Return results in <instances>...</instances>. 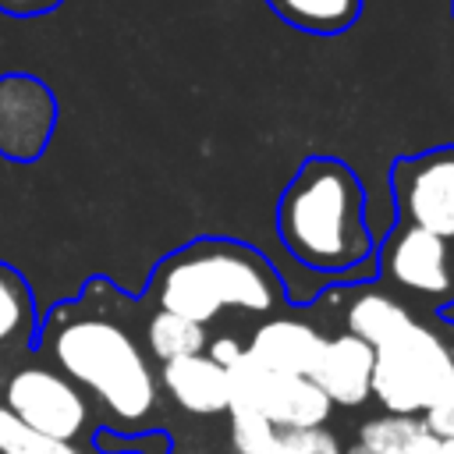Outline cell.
Returning <instances> with one entry per match:
<instances>
[{"label":"cell","mask_w":454,"mask_h":454,"mask_svg":"<svg viewBox=\"0 0 454 454\" xmlns=\"http://www.w3.org/2000/svg\"><path fill=\"white\" fill-rule=\"evenodd\" d=\"M440 440L429 433L422 415H372L358 426V436L340 454H436Z\"/></svg>","instance_id":"13"},{"label":"cell","mask_w":454,"mask_h":454,"mask_svg":"<svg viewBox=\"0 0 454 454\" xmlns=\"http://www.w3.org/2000/svg\"><path fill=\"white\" fill-rule=\"evenodd\" d=\"M160 309L195 323L216 319L223 309L273 312L280 305V280L262 252L238 241H195L167 255L153 273Z\"/></svg>","instance_id":"3"},{"label":"cell","mask_w":454,"mask_h":454,"mask_svg":"<svg viewBox=\"0 0 454 454\" xmlns=\"http://www.w3.org/2000/svg\"><path fill=\"white\" fill-rule=\"evenodd\" d=\"M4 404L32 429L53 440H78L89 429L85 394L50 365H21L4 383Z\"/></svg>","instance_id":"6"},{"label":"cell","mask_w":454,"mask_h":454,"mask_svg":"<svg viewBox=\"0 0 454 454\" xmlns=\"http://www.w3.org/2000/svg\"><path fill=\"white\" fill-rule=\"evenodd\" d=\"M394 206L404 223L454 238V145L404 156L390 167Z\"/></svg>","instance_id":"7"},{"label":"cell","mask_w":454,"mask_h":454,"mask_svg":"<svg viewBox=\"0 0 454 454\" xmlns=\"http://www.w3.org/2000/svg\"><path fill=\"white\" fill-rule=\"evenodd\" d=\"M96 447L103 454H124V450H138V454H167L170 450V440L163 433H142V436H131L124 440L121 433H96Z\"/></svg>","instance_id":"21"},{"label":"cell","mask_w":454,"mask_h":454,"mask_svg":"<svg viewBox=\"0 0 454 454\" xmlns=\"http://www.w3.org/2000/svg\"><path fill=\"white\" fill-rule=\"evenodd\" d=\"M46 348L78 390H89L106 415L117 422L114 429H138L156 408V372L142 355L138 340L110 316L74 312L64 316L60 309L46 323Z\"/></svg>","instance_id":"2"},{"label":"cell","mask_w":454,"mask_h":454,"mask_svg":"<svg viewBox=\"0 0 454 454\" xmlns=\"http://www.w3.org/2000/svg\"><path fill=\"white\" fill-rule=\"evenodd\" d=\"M447 394H454V383H450V390H447Z\"/></svg>","instance_id":"27"},{"label":"cell","mask_w":454,"mask_h":454,"mask_svg":"<svg viewBox=\"0 0 454 454\" xmlns=\"http://www.w3.org/2000/svg\"><path fill=\"white\" fill-rule=\"evenodd\" d=\"M53 89L25 71L0 74V156L11 163H35L57 131Z\"/></svg>","instance_id":"8"},{"label":"cell","mask_w":454,"mask_h":454,"mask_svg":"<svg viewBox=\"0 0 454 454\" xmlns=\"http://www.w3.org/2000/svg\"><path fill=\"white\" fill-rule=\"evenodd\" d=\"M156 383L188 415H220V411H227V397H231L227 369L216 365L206 351L163 362Z\"/></svg>","instance_id":"12"},{"label":"cell","mask_w":454,"mask_h":454,"mask_svg":"<svg viewBox=\"0 0 454 454\" xmlns=\"http://www.w3.org/2000/svg\"><path fill=\"white\" fill-rule=\"evenodd\" d=\"M0 454H85V450L71 440H53V436L25 426L0 401Z\"/></svg>","instance_id":"18"},{"label":"cell","mask_w":454,"mask_h":454,"mask_svg":"<svg viewBox=\"0 0 454 454\" xmlns=\"http://www.w3.org/2000/svg\"><path fill=\"white\" fill-rule=\"evenodd\" d=\"M277 234L280 245L316 273H351L365 259H376L362 181L333 156L305 160L287 181L277 202Z\"/></svg>","instance_id":"1"},{"label":"cell","mask_w":454,"mask_h":454,"mask_svg":"<svg viewBox=\"0 0 454 454\" xmlns=\"http://www.w3.org/2000/svg\"><path fill=\"white\" fill-rule=\"evenodd\" d=\"M422 422L436 440H454V394H443L440 401H433L422 411Z\"/></svg>","instance_id":"22"},{"label":"cell","mask_w":454,"mask_h":454,"mask_svg":"<svg viewBox=\"0 0 454 454\" xmlns=\"http://www.w3.org/2000/svg\"><path fill=\"white\" fill-rule=\"evenodd\" d=\"M227 411L245 408L262 415L277 429H309V426H326L333 404L330 397L312 383V376H294V372H273L241 355L227 369Z\"/></svg>","instance_id":"5"},{"label":"cell","mask_w":454,"mask_h":454,"mask_svg":"<svg viewBox=\"0 0 454 454\" xmlns=\"http://www.w3.org/2000/svg\"><path fill=\"white\" fill-rule=\"evenodd\" d=\"M231 447L234 454H270L277 443V426H270L262 415L245 411V408H231Z\"/></svg>","instance_id":"19"},{"label":"cell","mask_w":454,"mask_h":454,"mask_svg":"<svg viewBox=\"0 0 454 454\" xmlns=\"http://www.w3.org/2000/svg\"><path fill=\"white\" fill-rule=\"evenodd\" d=\"M440 319H443V323H450V326H454V301H447V305H443V309H440Z\"/></svg>","instance_id":"25"},{"label":"cell","mask_w":454,"mask_h":454,"mask_svg":"<svg viewBox=\"0 0 454 454\" xmlns=\"http://www.w3.org/2000/svg\"><path fill=\"white\" fill-rule=\"evenodd\" d=\"M64 0H0V14H11V18H39V14H50Z\"/></svg>","instance_id":"24"},{"label":"cell","mask_w":454,"mask_h":454,"mask_svg":"<svg viewBox=\"0 0 454 454\" xmlns=\"http://www.w3.org/2000/svg\"><path fill=\"white\" fill-rule=\"evenodd\" d=\"M270 454H340V440L326 426L280 429Z\"/></svg>","instance_id":"20"},{"label":"cell","mask_w":454,"mask_h":454,"mask_svg":"<svg viewBox=\"0 0 454 454\" xmlns=\"http://www.w3.org/2000/svg\"><path fill=\"white\" fill-rule=\"evenodd\" d=\"M450 14H454V0H450Z\"/></svg>","instance_id":"28"},{"label":"cell","mask_w":454,"mask_h":454,"mask_svg":"<svg viewBox=\"0 0 454 454\" xmlns=\"http://www.w3.org/2000/svg\"><path fill=\"white\" fill-rule=\"evenodd\" d=\"M344 323H348V333L362 337L365 344H383L387 337L401 333L408 323H411V312L404 301L390 298L387 291H376V287H362L348 309H344Z\"/></svg>","instance_id":"14"},{"label":"cell","mask_w":454,"mask_h":454,"mask_svg":"<svg viewBox=\"0 0 454 454\" xmlns=\"http://www.w3.org/2000/svg\"><path fill=\"white\" fill-rule=\"evenodd\" d=\"M380 266L383 273L419 294H447L454 287L450 280V252H447V238L404 223L401 231H394L380 252Z\"/></svg>","instance_id":"9"},{"label":"cell","mask_w":454,"mask_h":454,"mask_svg":"<svg viewBox=\"0 0 454 454\" xmlns=\"http://www.w3.org/2000/svg\"><path fill=\"white\" fill-rule=\"evenodd\" d=\"M206 355L216 362V365H223V369H231L241 355H245V344L238 340V337H231V333H223V337H213V340H206Z\"/></svg>","instance_id":"23"},{"label":"cell","mask_w":454,"mask_h":454,"mask_svg":"<svg viewBox=\"0 0 454 454\" xmlns=\"http://www.w3.org/2000/svg\"><path fill=\"white\" fill-rule=\"evenodd\" d=\"M309 376L330 397V404L358 408L372 397V344H365L348 330L326 337Z\"/></svg>","instance_id":"10"},{"label":"cell","mask_w":454,"mask_h":454,"mask_svg":"<svg viewBox=\"0 0 454 454\" xmlns=\"http://www.w3.org/2000/svg\"><path fill=\"white\" fill-rule=\"evenodd\" d=\"M326 344V333L305 319L294 316H270L266 323H259L245 344V355L252 362H259L262 369L273 372H294V376H309L319 351Z\"/></svg>","instance_id":"11"},{"label":"cell","mask_w":454,"mask_h":454,"mask_svg":"<svg viewBox=\"0 0 454 454\" xmlns=\"http://www.w3.org/2000/svg\"><path fill=\"white\" fill-rule=\"evenodd\" d=\"M39 326L35 298L11 262H0V348H28Z\"/></svg>","instance_id":"15"},{"label":"cell","mask_w":454,"mask_h":454,"mask_svg":"<svg viewBox=\"0 0 454 454\" xmlns=\"http://www.w3.org/2000/svg\"><path fill=\"white\" fill-rule=\"evenodd\" d=\"M266 4L280 21L312 35L348 32L365 7V0H266Z\"/></svg>","instance_id":"16"},{"label":"cell","mask_w":454,"mask_h":454,"mask_svg":"<svg viewBox=\"0 0 454 454\" xmlns=\"http://www.w3.org/2000/svg\"><path fill=\"white\" fill-rule=\"evenodd\" d=\"M436 454H454V440H440V450Z\"/></svg>","instance_id":"26"},{"label":"cell","mask_w":454,"mask_h":454,"mask_svg":"<svg viewBox=\"0 0 454 454\" xmlns=\"http://www.w3.org/2000/svg\"><path fill=\"white\" fill-rule=\"evenodd\" d=\"M454 383V348L426 323L372 348V397L390 415H422Z\"/></svg>","instance_id":"4"},{"label":"cell","mask_w":454,"mask_h":454,"mask_svg":"<svg viewBox=\"0 0 454 454\" xmlns=\"http://www.w3.org/2000/svg\"><path fill=\"white\" fill-rule=\"evenodd\" d=\"M206 326L195 323V319H184L177 312H153L149 323H145V344H149V355L163 362H174V358H184V355H199L206 351Z\"/></svg>","instance_id":"17"}]
</instances>
